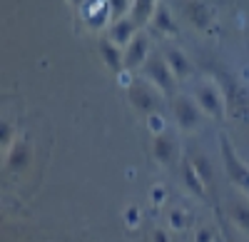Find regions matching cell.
Segmentation results:
<instances>
[{"instance_id": "1", "label": "cell", "mask_w": 249, "mask_h": 242, "mask_svg": "<svg viewBox=\"0 0 249 242\" xmlns=\"http://www.w3.org/2000/svg\"><path fill=\"white\" fill-rule=\"evenodd\" d=\"M219 88L224 95V105L227 112L234 115V117H247L249 115V90L244 83L230 73H219Z\"/></svg>"}, {"instance_id": "2", "label": "cell", "mask_w": 249, "mask_h": 242, "mask_svg": "<svg viewBox=\"0 0 249 242\" xmlns=\"http://www.w3.org/2000/svg\"><path fill=\"white\" fill-rule=\"evenodd\" d=\"M142 73H144V77H147V83H152L157 90L167 93V95L175 93V80H177V77H175L172 68L167 65V60H164L162 53L152 50V53L147 55V60H144Z\"/></svg>"}, {"instance_id": "3", "label": "cell", "mask_w": 249, "mask_h": 242, "mask_svg": "<svg viewBox=\"0 0 249 242\" xmlns=\"http://www.w3.org/2000/svg\"><path fill=\"white\" fill-rule=\"evenodd\" d=\"M195 100H197V105L202 108V112H207V115L214 117V120H219L227 112L224 95H222V90H219L217 83H202V85H197Z\"/></svg>"}, {"instance_id": "4", "label": "cell", "mask_w": 249, "mask_h": 242, "mask_svg": "<svg viewBox=\"0 0 249 242\" xmlns=\"http://www.w3.org/2000/svg\"><path fill=\"white\" fill-rule=\"evenodd\" d=\"M172 112H175L182 130H195L202 123V108L190 95H175L172 97Z\"/></svg>"}, {"instance_id": "5", "label": "cell", "mask_w": 249, "mask_h": 242, "mask_svg": "<svg viewBox=\"0 0 249 242\" xmlns=\"http://www.w3.org/2000/svg\"><path fill=\"white\" fill-rule=\"evenodd\" d=\"M179 13L187 23L199 30L212 23V10L207 8L204 0H179Z\"/></svg>"}, {"instance_id": "6", "label": "cell", "mask_w": 249, "mask_h": 242, "mask_svg": "<svg viewBox=\"0 0 249 242\" xmlns=\"http://www.w3.org/2000/svg\"><path fill=\"white\" fill-rule=\"evenodd\" d=\"M130 103L142 110L144 115L157 112V93L150 88V83H142V80H135L130 85Z\"/></svg>"}, {"instance_id": "7", "label": "cell", "mask_w": 249, "mask_h": 242, "mask_svg": "<svg viewBox=\"0 0 249 242\" xmlns=\"http://www.w3.org/2000/svg\"><path fill=\"white\" fill-rule=\"evenodd\" d=\"M150 53H152V50H150V37L144 35V33H137V35L132 37V43L127 45V50H124V70L142 68Z\"/></svg>"}, {"instance_id": "8", "label": "cell", "mask_w": 249, "mask_h": 242, "mask_svg": "<svg viewBox=\"0 0 249 242\" xmlns=\"http://www.w3.org/2000/svg\"><path fill=\"white\" fill-rule=\"evenodd\" d=\"M164 60H167V65L172 68L177 80H184V77L192 75V63H190V57H187V53L182 48L167 45V48H164Z\"/></svg>"}, {"instance_id": "9", "label": "cell", "mask_w": 249, "mask_h": 242, "mask_svg": "<svg viewBox=\"0 0 249 242\" xmlns=\"http://www.w3.org/2000/svg\"><path fill=\"white\" fill-rule=\"evenodd\" d=\"M135 35H137V23H135L132 18L112 20V25L107 28V37L112 40L115 45H130Z\"/></svg>"}, {"instance_id": "10", "label": "cell", "mask_w": 249, "mask_h": 242, "mask_svg": "<svg viewBox=\"0 0 249 242\" xmlns=\"http://www.w3.org/2000/svg\"><path fill=\"white\" fill-rule=\"evenodd\" d=\"M222 150H224V160H227V170H230V175L237 180L239 185L249 187V170L239 163V157L234 155V150H232V145H230L227 137H222Z\"/></svg>"}, {"instance_id": "11", "label": "cell", "mask_w": 249, "mask_h": 242, "mask_svg": "<svg viewBox=\"0 0 249 242\" xmlns=\"http://www.w3.org/2000/svg\"><path fill=\"white\" fill-rule=\"evenodd\" d=\"M152 25L162 35H177L179 33V25L175 23V18H172V10L167 5H162V3H157V8L152 13Z\"/></svg>"}, {"instance_id": "12", "label": "cell", "mask_w": 249, "mask_h": 242, "mask_svg": "<svg viewBox=\"0 0 249 242\" xmlns=\"http://www.w3.org/2000/svg\"><path fill=\"white\" fill-rule=\"evenodd\" d=\"M100 53H102V60L107 63L110 70H115V73H122L124 70V53L120 50V45L112 43L110 37L100 40Z\"/></svg>"}, {"instance_id": "13", "label": "cell", "mask_w": 249, "mask_h": 242, "mask_svg": "<svg viewBox=\"0 0 249 242\" xmlns=\"http://www.w3.org/2000/svg\"><path fill=\"white\" fill-rule=\"evenodd\" d=\"M157 8V0H132V10H130V18L135 23H144V20H152V13Z\"/></svg>"}, {"instance_id": "14", "label": "cell", "mask_w": 249, "mask_h": 242, "mask_svg": "<svg viewBox=\"0 0 249 242\" xmlns=\"http://www.w3.org/2000/svg\"><path fill=\"white\" fill-rule=\"evenodd\" d=\"M155 155L162 160V163H170L172 155H175V140H172V135H167V132L155 135Z\"/></svg>"}, {"instance_id": "15", "label": "cell", "mask_w": 249, "mask_h": 242, "mask_svg": "<svg viewBox=\"0 0 249 242\" xmlns=\"http://www.w3.org/2000/svg\"><path fill=\"white\" fill-rule=\"evenodd\" d=\"M232 215L237 220V225L249 232V203H244V200H234L232 203Z\"/></svg>"}, {"instance_id": "16", "label": "cell", "mask_w": 249, "mask_h": 242, "mask_svg": "<svg viewBox=\"0 0 249 242\" xmlns=\"http://www.w3.org/2000/svg\"><path fill=\"white\" fill-rule=\"evenodd\" d=\"M107 5H110L112 18L120 20L124 13H130V10H132V0H107Z\"/></svg>"}, {"instance_id": "17", "label": "cell", "mask_w": 249, "mask_h": 242, "mask_svg": "<svg viewBox=\"0 0 249 242\" xmlns=\"http://www.w3.org/2000/svg\"><path fill=\"white\" fill-rule=\"evenodd\" d=\"M195 168H197V172H199V177L204 180V183L212 177V170H210V160H207V157H197V160H195Z\"/></svg>"}, {"instance_id": "18", "label": "cell", "mask_w": 249, "mask_h": 242, "mask_svg": "<svg viewBox=\"0 0 249 242\" xmlns=\"http://www.w3.org/2000/svg\"><path fill=\"white\" fill-rule=\"evenodd\" d=\"M147 123H150V130H152L155 135L164 132V117H162L160 112H152V115H147Z\"/></svg>"}]
</instances>
